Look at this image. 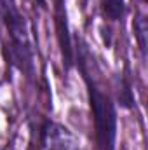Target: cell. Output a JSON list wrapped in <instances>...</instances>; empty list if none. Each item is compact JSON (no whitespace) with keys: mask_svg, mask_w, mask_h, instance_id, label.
<instances>
[{"mask_svg":"<svg viewBox=\"0 0 148 150\" xmlns=\"http://www.w3.org/2000/svg\"><path fill=\"white\" fill-rule=\"evenodd\" d=\"M80 70L84 74L87 84V94H89V105L94 117V127H96V140L99 150H115V136H117V112L111 103L110 96L105 94L91 74L80 65Z\"/></svg>","mask_w":148,"mask_h":150,"instance_id":"6da1fadb","label":"cell"},{"mask_svg":"<svg viewBox=\"0 0 148 150\" xmlns=\"http://www.w3.org/2000/svg\"><path fill=\"white\" fill-rule=\"evenodd\" d=\"M0 18L11 35L9 61L16 65L21 72H32V47L28 37V25L23 14L19 12L14 0H0Z\"/></svg>","mask_w":148,"mask_h":150,"instance_id":"7a4b0ae2","label":"cell"},{"mask_svg":"<svg viewBox=\"0 0 148 150\" xmlns=\"http://www.w3.org/2000/svg\"><path fill=\"white\" fill-rule=\"evenodd\" d=\"M42 145L47 150H78V142L73 134L61 124L44 122L40 129Z\"/></svg>","mask_w":148,"mask_h":150,"instance_id":"3957f363","label":"cell"},{"mask_svg":"<svg viewBox=\"0 0 148 150\" xmlns=\"http://www.w3.org/2000/svg\"><path fill=\"white\" fill-rule=\"evenodd\" d=\"M56 28H58V40H59L61 54H63V63L66 70H70L73 65V47H72V37L68 30L65 0H56Z\"/></svg>","mask_w":148,"mask_h":150,"instance_id":"277c9868","label":"cell"},{"mask_svg":"<svg viewBox=\"0 0 148 150\" xmlns=\"http://www.w3.org/2000/svg\"><path fill=\"white\" fill-rule=\"evenodd\" d=\"M101 9L108 19L117 21L125 14V0H101Z\"/></svg>","mask_w":148,"mask_h":150,"instance_id":"5b68a950","label":"cell"},{"mask_svg":"<svg viewBox=\"0 0 148 150\" xmlns=\"http://www.w3.org/2000/svg\"><path fill=\"white\" fill-rule=\"evenodd\" d=\"M134 33L138 37V44H140V49L145 56L147 52V19L143 16H138L136 21H134Z\"/></svg>","mask_w":148,"mask_h":150,"instance_id":"8992f818","label":"cell"},{"mask_svg":"<svg viewBox=\"0 0 148 150\" xmlns=\"http://www.w3.org/2000/svg\"><path fill=\"white\" fill-rule=\"evenodd\" d=\"M118 101L124 108H131L132 103H134V98H132V91H131V84L127 80V77L122 79L120 82V89H118Z\"/></svg>","mask_w":148,"mask_h":150,"instance_id":"52a82bcc","label":"cell"},{"mask_svg":"<svg viewBox=\"0 0 148 150\" xmlns=\"http://www.w3.org/2000/svg\"><path fill=\"white\" fill-rule=\"evenodd\" d=\"M101 32H103V42H105V44H106V45H110V28H105V26H103V28H101Z\"/></svg>","mask_w":148,"mask_h":150,"instance_id":"ba28073f","label":"cell"},{"mask_svg":"<svg viewBox=\"0 0 148 150\" xmlns=\"http://www.w3.org/2000/svg\"><path fill=\"white\" fill-rule=\"evenodd\" d=\"M38 4H44V2H45V0H37Z\"/></svg>","mask_w":148,"mask_h":150,"instance_id":"9c48e42d","label":"cell"}]
</instances>
